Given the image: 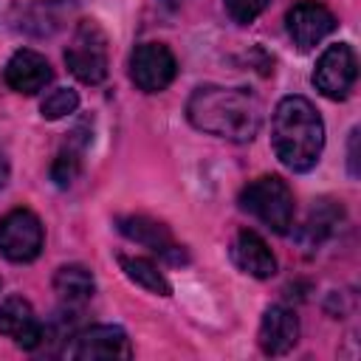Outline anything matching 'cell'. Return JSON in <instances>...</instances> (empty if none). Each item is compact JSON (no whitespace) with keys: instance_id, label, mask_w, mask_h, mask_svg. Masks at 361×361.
Returning <instances> with one entry per match:
<instances>
[{"instance_id":"cell-24","label":"cell","mask_w":361,"mask_h":361,"mask_svg":"<svg viewBox=\"0 0 361 361\" xmlns=\"http://www.w3.org/2000/svg\"><path fill=\"white\" fill-rule=\"evenodd\" d=\"M164 3H172V6H178V3H180V0H164Z\"/></svg>"},{"instance_id":"cell-21","label":"cell","mask_w":361,"mask_h":361,"mask_svg":"<svg viewBox=\"0 0 361 361\" xmlns=\"http://www.w3.org/2000/svg\"><path fill=\"white\" fill-rule=\"evenodd\" d=\"M223 6H226V14L237 25H248V23H254L265 11L268 0H223Z\"/></svg>"},{"instance_id":"cell-12","label":"cell","mask_w":361,"mask_h":361,"mask_svg":"<svg viewBox=\"0 0 361 361\" xmlns=\"http://www.w3.org/2000/svg\"><path fill=\"white\" fill-rule=\"evenodd\" d=\"M54 71L48 65V59L31 48H20L11 54V59L6 62L3 68V79L6 85L14 90V93H23V96H34L39 93L48 82H51Z\"/></svg>"},{"instance_id":"cell-5","label":"cell","mask_w":361,"mask_h":361,"mask_svg":"<svg viewBox=\"0 0 361 361\" xmlns=\"http://www.w3.org/2000/svg\"><path fill=\"white\" fill-rule=\"evenodd\" d=\"M45 231L31 209H11L0 220V254L8 262H31L39 257Z\"/></svg>"},{"instance_id":"cell-17","label":"cell","mask_w":361,"mask_h":361,"mask_svg":"<svg viewBox=\"0 0 361 361\" xmlns=\"http://www.w3.org/2000/svg\"><path fill=\"white\" fill-rule=\"evenodd\" d=\"M118 265H121L124 276L130 282H135L138 288H144V290H149L155 296H169L172 293L169 279L161 274V268L152 259H147V257H124L121 254L118 257Z\"/></svg>"},{"instance_id":"cell-11","label":"cell","mask_w":361,"mask_h":361,"mask_svg":"<svg viewBox=\"0 0 361 361\" xmlns=\"http://www.w3.org/2000/svg\"><path fill=\"white\" fill-rule=\"evenodd\" d=\"M0 333L23 350H37L45 341V324L23 296H6L0 302Z\"/></svg>"},{"instance_id":"cell-9","label":"cell","mask_w":361,"mask_h":361,"mask_svg":"<svg viewBox=\"0 0 361 361\" xmlns=\"http://www.w3.org/2000/svg\"><path fill=\"white\" fill-rule=\"evenodd\" d=\"M288 34L293 39V45L299 51H310L316 48L333 28H336V17L333 11L319 3V0H299L288 8Z\"/></svg>"},{"instance_id":"cell-1","label":"cell","mask_w":361,"mask_h":361,"mask_svg":"<svg viewBox=\"0 0 361 361\" xmlns=\"http://www.w3.org/2000/svg\"><path fill=\"white\" fill-rule=\"evenodd\" d=\"M186 118L200 133L245 144L262 127V104L245 87L203 85L189 96Z\"/></svg>"},{"instance_id":"cell-20","label":"cell","mask_w":361,"mask_h":361,"mask_svg":"<svg viewBox=\"0 0 361 361\" xmlns=\"http://www.w3.org/2000/svg\"><path fill=\"white\" fill-rule=\"evenodd\" d=\"M79 169H82V152L73 149V147H65V149L54 158V164H51V180L65 189V186H71V183L76 180Z\"/></svg>"},{"instance_id":"cell-8","label":"cell","mask_w":361,"mask_h":361,"mask_svg":"<svg viewBox=\"0 0 361 361\" xmlns=\"http://www.w3.org/2000/svg\"><path fill=\"white\" fill-rule=\"evenodd\" d=\"M68 358L79 361H96V358H130L133 347L121 327L116 324H96L76 336H71V344L65 347Z\"/></svg>"},{"instance_id":"cell-23","label":"cell","mask_w":361,"mask_h":361,"mask_svg":"<svg viewBox=\"0 0 361 361\" xmlns=\"http://www.w3.org/2000/svg\"><path fill=\"white\" fill-rule=\"evenodd\" d=\"M6 178H8V161H6V155L0 149V189L6 186Z\"/></svg>"},{"instance_id":"cell-14","label":"cell","mask_w":361,"mask_h":361,"mask_svg":"<svg viewBox=\"0 0 361 361\" xmlns=\"http://www.w3.org/2000/svg\"><path fill=\"white\" fill-rule=\"evenodd\" d=\"M231 259H234V265L243 274H248L254 279H271L276 274V257H274V251L251 228H243L234 237V243H231Z\"/></svg>"},{"instance_id":"cell-15","label":"cell","mask_w":361,"mask_h":361,"mask_svg":"<svg viewBox=\"0 0 361 361\" xmlns=\"http://www.w3.org/2000/svg\"><path fill=\"white\" fill-rule=\"evenodd\" d=\"M54 290H56V296H59V302H62L65 310H79V307H85L93 299L96 279H93V274L85 265L71 262V265L56 268V274H54Z\"/></svg>"},{"instance_id":"cell-18","label":"cell","mask_w":361,"mask_h":361,"mask_svg":"<svg viewBox=\"0 0 361 361\" xmlns=\"http://www.w3.org/2000/svg\"><path fill=\"white\" fill-rule=\"evenodd\" d=\"M71 0H34L25 11V23L23 28L37 34V37H45V34H54L62 20H65V11H71Z\"/></svg>"},{"instance_id":"cell-3","label":"cell","mask_w":361,"mask_h":361,"mask_svg":"<svg viewBox=\"0 0 361 361\" xmlns=\"http://www.w3.org/2000/svg\"><path fill=\"white\" fill-rule=\"evenodd\" d=\"M240 206H243V212L254 214L262 226H268L276 234H288L293 226V214H296L293 192L276 175H262V178L251 180L240 192Z\"/></svg>"},{"instance_id":"cell-4","label":"cell","mask_w":361,"mask_h":361,"mask_svg":"<svg viewBox=\"0 0 361 361\" xmlns=\"http://www.w3.org/2000/svg\"><path fill=\"white\" fill-rule=\"evenodd\" d=\"M65 65L68 71L85 82V85H99L107 76L110 56H107V34L96 20H79L73 28V37L65 48Z\"/></svg>"},{"instance_id":"cell-10","label":"cell","mask_w":361,"mask_h":361,"mask_svg":"<svg viewBox=\"0 0 361 361\" xmlns=\"http://www.w3.org/2000/svg\"><path fill=\"white\" fill-rule=\"evenodd\" d=\"M116 226H118V231L127 240H133V243H138V245H144V248L166 257L169 262H175V265L178 262H186L183 245H178L172 240V231L161 220H152L147 214H124V217L116 220Z\"/></svg>"},{"instance_id":"cell-2","label":"cell","mask_w":361,"mask_h":361,"mask_svg":"<svg viewBox=\"0 0 361 361\" xmlns=\"http://www.w3.org/2000/svg\"><path fill=\"white\" fill-rule=\"evenodd\" d=\"M271 147L290 172H307L324 149V121L305 96H285L274 107Z\"/></svg>"},{"instance_id":"cell-16","label":"cell","mask_w":361,"mask_h":361,"mask_svg":"<svg viewBox=\"0 0 361 361\" xmlns=\"http://www.w3.org/2000/svg\"><path fill=\"white\" fill-rule=\"evenodd\" d=\"M338 220H341V206H336L333 200H319V203H313V209H310V214H307V220H305V226H302V231H299L302 245H307V248L322 245V243L336 231Z\"/></svg>"},{"instance_id":"cell-7","label":"cell","mask_w":361,"mask_h":361,"mask_svg":"<svg viewBox=\"0 0 361 361\" xmlns=\"http://www.w3.org/2000/svg\"><path fill=\"white\" fill-rule=\"evenodd\" d=\"M178 76V59L164 42H141L130 56V79L144 93L166 90Z\"/></svg>"},{"instance_id":"cell-22","label":"cell","mask_w":361,"mask_h":361,"mask_svg":"<svg viewBox=\"0 0 361 361\" xmlns=\"http://www.w3.org/2000/svg\"><path fill=\"white\" fill-rule=\"evenodd\" d=\"M347 164H350V175L358 178V127L350 133V149H347Z\"/></svg>"},{"instance_id":"cell-19","label":"cell","mask_w":361,"mask_h":361,"mask_svg":"<svg viewBox=\"0 0 361 361\" xmlns=\"http://www.w3.org/2000/svg\"><path fill=\"white\" fill-rule=\"evenodd\" d=\"M76 107H79V93L71 90V87H56V90H51V93L39 102V113H42V118H48V121L65 118V116L76 113Z\"/></svg>"},{"instance_id":"cell-13","label":"cell","mask_w":361,"mask_h":361,"mask_svg":"<svg viewBox=\"0 0 361 361\" xmlns=\"http://www.w3.org/2000/svg\"><path fill=\"white\" fill-rule=\"evenodd\" d=\"M259 350L265 355H285L296 347L299 341V319L290 307L274 305L265 310L259 322Z\"/></svg>"},{"instance_id":"cell-6","label":"cell","mask_w":361,"mask_h":361,"mask_svg":"<svg viewBox=\"0 0 361 361\" xmlns=\"http://www.w3.org/2000/svg\"><path fill=\"white\" fill-rule=\"evenodd\" d=\"M355 79H358V59L350 42H336L322 51L313 71V85L322 96L341 102L350 96Z\"/></svg>"}]
</instances>
